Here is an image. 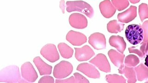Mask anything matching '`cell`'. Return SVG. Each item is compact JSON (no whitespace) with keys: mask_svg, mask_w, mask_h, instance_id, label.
<instances>
[{"mask_svg":"<svg viewBox=\"0 0 148 83\" xmlns=\"http://www.w3.org/2000/svg\"><path fill=\"white\" fill-rule=\"evenodd\" d=\"M125 36L127 41L132 45H137L143 41V29L140 24H130L125 31Z\"/></svg>","mask_w":148,"mask_h":83,"instance_id":"1","label":"cell"},{"mask_svg":"<svg viewBox=\"0 0 148 83\" xmlns=\"http://www.w3.org/2000/svg\"><path fill=\"white\" fill-rule=\"evenodd\" d=\"M66 10L68 13L72 12H79L89 18L94 16V11L89 4L82 1H68L66 3Z\"/></svg>","mask_w":148,"mask_h":83,"instance_id":"2","label":"cell"},{"mask_svg":"<svg viewBox=\"0 0 148 83\" xmlns=\"http://www.w3.org/2000/svg\"><path fill=\"white\" fill-rule=\"evenodd\" d=\"M1 81L15 83L21 80L20 71L17 66H9L2 70L1 73Z\"/></svg>","mask_w":148,"mask_h":83,"instance_id":"3","label":"cell"},{"mask_svg":"<svg viewBox=\"0 0 148 83\" xmlns=\"http://www.w3.org/2000/svg\"><path fill=\"white\" fill-rule=\"evenodd\" d=\"M73 70V66L70 62L62 61L55 66L53 76L56 78L62 80L71 75Z\"/></svg>","mask_w":148,"mask_h":83,"instance_id":"4","label":"cell"},{"mask_svg":"<svg viewBox=\"0 0 148 83\" xmlns=\"http://www.w3.org/2000/svg\"><path fill=\"white\" fill-rule=\"evenodd\" d=\"M40 54L51 63L56 62L60 58L56 46L54 44H47L41 48Z\"/></svg>","mask_w":148,"mask_h":83,"instance_id":"5","label":"cell"},{"mask_svg":"<svg viewBox=\"0 0 148 83\" xmlns=\"http://www.w3.org/2000/svg\"><path fill=\"white\" fill-rule=\"evenodd\" d=\"M21 76L25 81L30 83L35 82L38 75L34 66L30 62H26L21 67Z\"/></svg>","mask_w":148,"mask_h":83,"instance_id":"6","label":"cell"},{"mask_svg":"<svg viewBox=\"0 0 148 83\" xmlns=\"http://www.w3.org/2000/svg\"><path fill=\"white\" fill-rule=\"evenodd\" d=\"M89 63L94 65L101 71L105 73L111 72V67L106 56L103 54H97L93 59L90 60Z\"/></svg>","mask_w":148,"mask_h":83,"instance_id":"7","label":"cell"},{"mask_svg":"<svg viewBox=\"0 0 148 83\" xmlns=\"http://www.w3.org/2000/svg\"><path fill=\"white\" fill-rule=\"evenodd\" d=\"M88 43L95 49L101 50L106 48V39L103 34L95 32L90 35Z\"/></svg>","mask_w":148,"mask_h":83,"instance_id":"8","label":"cell"},{"mask_svg":"<svg viewBox=\"0 0 148 83\" xmlns=\"http://www.w3.org/2000/svg\"><path fill=\"white\" fill-rule=\"evenodd\" d=\"M76 70L90 78H99L101 77L99 71L92 64L88 63L80 64L77 67Z\"/></svg>","mask_w":148,"mask_h":83,"instance_id":"9","label":"cell"},{"mask_svg":"<svg viewBox=\"0 0 148 83\" xmlns=\"http://www.w3.org/2000/svg\"><path fill=\"white\" fill-rule=\"evenodd\" d=\"M69 23L74 28L83 29L88 26V20L84 15L79 13H74L69 16Z\"/></svg>","mask_w":148,"mask_h":83,"instance_id":"10","label":"cell"},{"mask_svg":"<svg viewBox=\"0 0 148 83\" xmlns=\"http://www.w3.org/2000/svg\"><path fill=\"white\" fill-rule=\"evenodd\" d=\"M75 57L79 61H87L95 55L93 50L88 45H85L81 48H75Z\"/></svg>","mask_w":148,"mask_h":83,"instance_id":"11","label":"cell"},{"mask_svg":"<svg viewBox=\"0 0 148 83\" xmlns=\"http://www.w3.org/2000/svg\"><path fill=\"white\" fill-rule=\"evenodd\" d=\"M66 39L74 46H81L87 41V37L84 34L74 31H69L66 35Z\"/></svg>","mask_w":148,"mask_h":83,"instance_id":"12","label":"cell"},{"mask_svg":"<svg viewBox=\"0 0 148 83\" xmlns=\"http://www.w3.org/2000/svg\"><path fill=\"white\" fill-rule=\"evenodd\" d=\"M137 8L136 6H131L124 12L118 14V20L123 23H128L134 20L137 16Z\"/></svg>","mask_w":148,"mask_h":83,"instance_id":"13","label":"cell"},{"mask_svg":"<svg viewBox=\"0 0 148 83\" xmlns=\"http://www.w3.org/2000/svg\"><path fill=\"white\" fill-rule=\"evenodd\" d=\"M99 8L102 15L107 18L112 17L116 11V8L110 0H104L100 2Z\"/></svg>","mask_w":148,"mask_h":83,"instance_id":"14","label":"cell"},{"mask_svg":"<svg viewBox=\"0 0 148 83\" xmlns=\"http://www.w3.org/2000/svg\"><path fill=\"white\" fill-rule=\"evenodd\" d=\"M33 62L37 67L40 75H50L52 73V67L45 63L40 57L34 58Z\"/></svg>","mask_w":148,"mask_h":83,"instance_id":"15","label":"cell"},{"mask_svg":"<svg viewBox=\"0 0 148 83\" xmlns=\"http://www.w3.org/2000/svg\"><path fill=\"white\" fill-rule=\"evenodd\" d=\"M108 55L112 63L119 69L123 68L125 66V65L124 64L125 54L117 52L115 50H110L108 52Z\"/></svg>","mask_w":148,"mask_h":83,"instance_id":"16","label":"cell"},{"mask_svg":"<svg viewBox=\"0 0 148 83\" xmlns=\"http://www.w3.org/2000/svg\"><path fill=\"white\" fill-rule=\"evenodd\" d=\"M111 46L115 48L119 52L123 54L126 47V44L124 38L120 36H112L109 40Z\"/></svg>","mask_w":148,"mask_h":83,"instance_id":"17","label":"cell"},{"mask_svg":"<svg viewBox=\"0 0 148 83\" xmlns=\"http://www.w3.org/2000/svg\"><path fill=\"white\" fill-rule=\"evenodd\" d=\"M119 73L124 74L127 78V82L129 83H134L136 82V73L135 70L132 67L124 66L123 68L118 69Z\"/></svg>","mask_w":148,"mask_h":83,"instance_id":"18","label":"cell"},{"mask_svg":"<svg viewBox=\"0 0 148 83\" xmlns=\"http://www.w3.org/2000/svg\"><path fill=\"white\" fill-rule=\"evenodd\" d=\"M58 48L60 54L65 59H69L73 56L74 50L73 48L64 43H59L58 44Z\"/></svg>","mask_w":148,"mask_h":83,"instance_id":"19","label":"cell"},{"mask_svg":"<svg viewBox=\"0 0 148 83\" xmlns=\"http://www.w3.org/2000/svg\"><path fill=\"white\" fill-rule=\"evenodd\" d=\"M125 24L120 22H118L117 20L110 21L107 24L108 31L111 33H118L122 31L124 29Z\"/></svg>","mask_w":148,"mask_h":83,"instance_id":"20","label":"cell"},{"mask_svg":"<svg viewBox=\"0 0 148 83\" xmlns=\"http://www.w3.org/2000/svg\"><path fill=\"white\" fill-rule=\"evenodd\" d=\"M136 73V77L139 81L145 80L148 78V67L141 64L134 68Z\"/></svg>","mask_w":148,"mask_h":83,"instance_id":"21","label":"cell"},{"mask_svg":"<svg viewBox=\"0 0 148 83\" xmlns=\"http://www.w3.org/2000/svg\"><path fill=\"white\" fill-rule=\"evenodd\" d=\"M140 62L138 58L136 55L130 54L127 55L125 60V66L128 67H135Z\"/></svg>","mask_w":148,"mask_h":83,"instance_id":"22","label":"cell"},{"mask_svg":"<svg viewBox=\"0 0 148 83\" xmlns=\"http://www.w3.org/2000/svg\"><path fill=\"white\" fill-rule=\"evenodd\" d=\"M106 80L108 83H125L126 80L122 76L117 74H109L106 76Z\"/></svg>","mask_w":148,"mask_h":83,"instance_id":"23","label":"cell"},{"mask_svg":"<svg viewBox=\"0 0 148 83\" xmlns=\"http://www.w3.org/2000/svg\"><path fill=\"white\" fill-rule=\"evenodd\" d=\"M113 6L119 11L127 8L129 5L128 0H112Z\"/></svg>","mask_w":148,"mask_h":83,"instance_id":"24","label":"cell"},{"mask_svg":"<svg viewBox=\"0 0 148 83\" xmlns=\"http://www.w3.org/2000/svg\"><path fill=\"white\" fill-rule=\"evenodd\" d=\"M139 15L142 22L148 18V7L147 4L142 3L139 6Z\"/></svg>","mask_w":148,"mask_h":83,"instance_id":"25","label":"cell"},{"mask_svg":"<svg viewBox=\"0 0 148 83\" xmlns=\"http://www.w3.org/2000/svg\"><path fill=\"white\" fill-rule=\"evenodd\" d=\"M144 33V37L143 42L147 43L148 42V20H146L143 22L142 25Z\"/></svg>","mask_w":148,"mask_h":83,"instance_id":"26","label":"cell"},{"mask_svg":"<svg viewBox=\"0 0 148 83\" xmlns=\"http://www.w3.org/2000/svg\"><path fill=\"white\" fill-rule=\"evenodd\" d=\"M74 76L76 80V83H89V81L87 78H85L84 76L81 75V74L78 73H74Z\"/></svg>","mask_w":148,"mask_h":83,"instance_id":"27","label":"cell"},{"mask_svg":"<svg viewBox=\"0 0 148 83\" xmlns=\"http://www.w3.org/2000/svg\"><path fill=\"white\" fill-rule=\"evenodd\" d=\"M55 83H76L75 77L74 76H71V77L67 79H57L56 80Z\"/></svg>","mask_w":148,"mask_h":83,"instance_id":"28","label":"cell"},{"mask_svg":"<svg viewBox=\"0 0 148 83\" xmlns=\"http://www.w3.org/2000/svg\"><path fill=\"white\" fill-rule=\"evenodd\" d=\"M38 83H54V80L51 76H45L39 80Z\"/></svg>","mask_w":148,"mask_h":83,"instance_id":"29","label":"cell"},{"mask_svg":"<svg viewBox=\"0 0 148 83\" xmlns=\"http://www.w3.org/2000/svg\"><path fill=\"white\" fill-rule=\"evenodd\" d=\"M128 50L130 53H135L140 57L143 58L145 56V55L143 54L142 52H141V50L136 48V47H132L129 48Z\"/></svg>","mask_w":148,"mask_h":83,"instance_id":"30","label":"cell"},{"mask_svg":"<svg viewBox=\"0 0 148 83\" xmlns=\"http://www.w3.org/2000/svg\"><path fill=\"white\" fill-rule=\"evenodd\" d=\"M60 7L62 10V12L63 14H64V0H62L60 2Z\"/></svg>","mask_w":148,"mask_h":83,"instance_id":"31","label":"cell"},{"mask_svg":"<svg viewBox=\"0 0 148 83\" xmlns=\"http://www.w3.org/2000/svg\"><path fill=\"white\" fill-rule=\"evenodd\" d=\"M129 1L132 4H136L140 1V0H129Z\"/></svg>","mask_w":148,"mask_h":83,"instance_id":"32","label":"cell"},{"mask_svg":"<svg viewBox=\"0 0 148 83\" xmlns=\"http://www.w3.org/2000/svg\"><path fill=\"white\" fill-rule=\"evenodd\" d=\"M145 65H146L148 67V54H147V55H146L145 59Z\"/></svg>","mask_w":148,"mask_h":83,"instance_id":"33","label":"cell"},{"mask_svg":"<svg viewBox=\"0 0 148 83\" xmlns=\"http://www.w3.org/2000/svg\"><path fill=\"white\" fill-rule=\"evenodd\" d=\"M148 54V42L146 43L145 48V54Z\"/></svg>","mask_w":148,"mask_h":83,"instance_id":"34","label":"cell"},{"mask_svg":"<svg viewBox=\"0 0 148 83\" xmlns=\"http://www.w3.org/2000/svg\"><path fill=\"white\" fill-rule=\"evenodd\" d=\"M145 83H148V81H147V82H146Z\"/></svg>","mask_w":148,"mask_h":83,"instance_id":"35","label":"cell"}]
</instances>
